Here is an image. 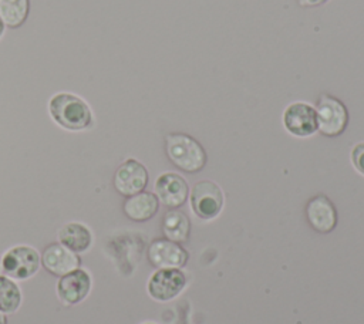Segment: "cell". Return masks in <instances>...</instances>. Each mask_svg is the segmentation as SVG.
<instances>
[{"label":"cell","mask_w":364,"mask_h":324,"mask_svg":"<svg viewBox=\"0 0 364 324\" xmlns=\"http://www.w3.org/2000/svg\"><path fill=\"white\" fill-rule=\"evenodd\" d=\"M43 267L54 276H64L80 267L81 259L77 253L60 243L48 244L41 254Z\"/></svg>","instance_id":"obj_13"},{"label":"cell","mask_w":364,"mask_h":324,"mask_svg":"<svg viewBox=\"0 0 364 324\" xmlns=\"http://www.w3.org/2000/svg\"><path fill=\"white\" fill-rule=\"evenodd\" d=\"M155 195L166 207L178 209L188 200L189 185L179 173L165 172L156 178Z\"/></svg>","instance_id":"obj_9"},{"label":"cell","mask_w":364,"mask_h":324,"mask_svg":"<svg viewBox=\"0 0 364 324\" xmlns=\"http://www.w3.org/2000/svg\"><path fill=\"white\" fill-rule=\"evenodd\" d=\"M351 163L354 166V169L364 176V141L358 142L353 146L351 149Z\"/></svg>","instance_id":"obj_19"},{"label":"cell","mask_w":364,"mask_h":324,"mask_svg":"<svg viewBox=\"0 0 364 324\" xmlns=\"http://www.w3.org/2000/svg\"><path fill=\"white\" fill-rule=\"evenodd\" d=\"M162 232L168 240L183 243L189 237L191 220L182 210L171 209L162 217Z\"/></svg>","instance_id":"obj_16"},{"label":"cell","mask_w":364,"mask_h":324,"mask_svg":"<svg viewBox=\"0 0 364 324\" xmlns=\"http://www.w3.org/2000/svg\"><path fill=\"white\" fill-rule=\"evenodd\" d=\"M30 10L28 0H0V18L10 28L20 27Z\"/></svg>","instance_id":"obj_17"},{"label":"cell","mask_w":364,"mask_h":324,"mask_svg":"<svg viewBox=\"0 0 364 324\" xmlns=\"http://www.w3.org/2000/svg\"><path fill=\"white\" fill-rule=\"evenodd\" d=\"M148 171L136 159L124 161L114 173V188L122 196H132L142 192L148 185Z\"/></svg>","instance_id":"obj_7"},{"label":"cell","mask_w":364,"mask_h":324,"mask_svg":"<svg viewBox=\"0 0 364 324\" xmlns=\"http://www.w3.org/2000/svg\"><path fill=\"white\" fill-rule=\"evenodd\" d=\"M41 264V254L31 246L20 244L9 249L1 260L0 266L4 274L16 280H27L33 277Z\"/></svg>","instance_id":"obj_5"},{"label":"cell","mask_w":364,"mask_h":324,"mask_svg":"<svg viewBox=\"0 0 364 324\" xmlns=\"http://www.w3.org/2000/svg\"><path fill=\"white\" fill-rule=\"evenodd\" d=\"M21 304L20 287L13 279L6 274H0V313L10 314L16 313Z\"/></svg>","instance_id":"obj_18"},{"label":"cell","mask_w":364,"mask_h":324,"mask_svg":"<svg viewBox=\"0 0 364 324\" xmlns=\"http://www.w3.org/2000/svg\"><path fill=\"white\" fill-rule=\"evenodd\" d=\"M188 252L172 240L155 239L148 247V260L158 269H179L188 261Z\"/></svg>","instance_id":"obj_11"},{"label":"cell","mask_w":364,"mask_h":324,"mask_svg":"<svg viewBox=\"0 0 364 324\" xmlns=\"http://www.w3.org/2000/svg\"><path fill=\"white\" fill-rule=\"evenodd\" d=\"M159 200L155 193L142 190L132 196H128L124 202V213L134 222H146L158 212Z\"/></svg>","instance_id":"obj_14"},{"label":"cell","mask_w":364,"mask_h":324,"mask_svg":"<svg viewBox=\"0 0 364 324\" xmlns=\"http://www.w3.org/2000/svg\"><path fill=\"white\" fill-rule=\"evenodd\" d=\"M284 129L297 138H309L317 132L316 109L306 101H294L289 104L282 115Z\"/></svg>","instance_id":"obj_6"},{"label":"cell","mask_w":364,"mask_h":324,"mask_svg":"<svg viewBox=\"0 0 364 324\" xmlns=\"http://www.w3.org/2000/svg\"><path fill=\"white\" fill-rule=\"evenodd\" d=\"M165 152L173 166L186 173H196L206 165L208 155L202 144L183 132H171L165 138Z\"/></svg>","instance_id":"obj_1"},{"label":"cell","mask_w":364,"mask_h":324,"mask_svg":"<svg viewBox=\"0 0 364 324\" xmlns=\"http://www.w3.org/2000/svg\"><path fill=\"white\" fill-rule=\"evenodd\" d=\"M57 239L60 244L77 254L87 252L92 244L91 230L78 222H70L61 226L57 233Z\"/></svg>","instance_id":"obj_15"},{"label":"cell","mask_w":364,"mask_h":324,"mask_svg":"<svg viewBox=\"0 0 364 324\" xmlns=\"http://www.w3.org/2000/svg\"><path fill=\"white\" fill-rule=\"evenodd\" d=\"M189 202L192 212L203 219H215L223 209L225 195L220 186L209 179L199 180L189 192Z\"/></svg>","instance_id":"obj_4"},{"label":"cell","mask_w":364,"mask_h":324,"mask_svg":"<svg viewBox=\"0 0 364 324\" xmlns=\"http://www.w3.org/2000/svg\"><path fill=\"white\" fill-rule=\"evenodd\" d=\"M3 33H4V23H3V20L0 18V37L3 36Z\"/></svg>","instance_id":"obj_22"},{"label":"cell","mask_w":364,"mask_h":324,"mask_svg":"<svg viewBox=\"0 0 364 324\" xmlns=\"http://www.w3.org/2000/svg\"><path fill=\"white\" fill-rule=\"evenodd\" d=\"M48 112L55 124L68 131H81L92 124V114L87 102L68 92H58L48 102Z\"/></svg>","instance_id":"obj_2"},{"label":"cell","mask_w":364,"mask_h":324,"mask_svg":"<svg viewBox=\"0 0 364 324\" xmlns=\"http://www.w3.org/2000/svg\"><path fill=\"white\" fill-rule=\"evenodd\" d=\"M306 217L309 225L318 233H330L337 226V209L323 193L309 199L306 203Z\"/></svg>","instance_id":"obj_12"},{"label":"cell","mask_w":364,"mask_h":324,"mask_svg":"<svg viewBox=\"0 0 364 324\" xmlns=\"http://www.w3.org/2000/svg\"><path fill=\"white\" fill-rule=\"evenodd\" d=\"M145 324H152V323H145Z\"/></svg>","instance_id":"obj_23"},{"label":"cell","mask_w":364,"mask_h":324,"mask_svg":"<svg viewBox=\"0 0 364 324\" xmlns=\"http://www.w3.org/2000/svg\"><path fill=\"white\" fill-rule=\"evenodd\" d=\"M299 1V4L301 6V7H318V6H323V4H326L327 1H330V0H297Z\"/></svg>","instance_id":"obj_20"},{"label":"cell","mask_w":364,"mask_h":324,"mask_svg":"<svg viewBox=\"0 0 364 324\" xmlns=\"http://www.w3.org/2000/svg\"><path fill=\"white\" fill-rule=\"evenodd\" d=\"M0 324H7V318L3 313H0Z\"/></svg>","instance_id":"obj_21"},{"label":"cell","mask_w":364,"mask_h":324,"mask_svg":"<svg viewBox=\"0 0 364 324\" xmlns=\"http://www.w3.org/2000/svg\"><path fill=\"white\" fill-rule=\"evenodd\" d=\"M314 109L317 131L321 135L334 138L346 131L348 125V109L340 98L328 92H323L318 95Z\"/></svg>","instance_id":"obj_3"},{"label":"cell","mask_w":364,"mask_h":324,"mask_svg":"<svg viewBox=\"0 0 364 324\" xmlns=\"http://www.w3.org/2000/svg\"><path fill=\"white\" fill-rule=\"evenodd\" d=\"M186 284V277L179 269H159L148 280V294L156 301L175 298Z\"/></svg>","instance_id":"obj_8"},{"label":"cell","mask_w":364,"mask_h":324,"mask_svg":"<svg viewBox=\"0 0 364 324\" xmlns=\"http://www.w3.org/2000/svg\"><path fill=\"white\" fill-rule=\"evenodd\" d=\"M91 284L92 281L88 271L78 267L58 279L57 296L64 304L74 306L81 303L88 296Z\"/></svg>","instance_id":"obj_10"}]
</instances>
